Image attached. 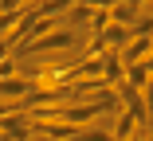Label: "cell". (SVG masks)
<instances>
[{"instance_id": "6da1fadb", "label": "cell", "mask_w": 153, "mask_h": 141, "mask_svg": "<svg viewBox=\"0 0 153 141\" xmlns=\"http://www.w3.org/2000/svg\"><path fill=\"white\" fill-rule=\"evenodd\" d=\"M75 43H79V32H71L67 24H59L55 32H47V35H39V39L20 43V55H51V51H71Z\"/></svg>"}, {"instance_id": "30bf717a", "label": "cell", "mask_w": 153, "mask_h": 141, "mask_svg": "<svg viewBox=\"0 0 153 141\" xmlns=\"http://www.w3.org/2000/svg\"><path fill=\"white\" fill-rule=\"evenodd\" d=\"M130 141H149V137H145V133H141V129H137V133H134V137H130Z\"/></svg>"}, {"instance_id": "5b68a950", "label": "cell", "mask_w": 153, "mask_h": 141, "mask_svg": "<svg viewBox=\"0 0 153 141\" xmlns=\"http://www.w3.org/2000/svg\"><path fill=\"white\" fill-rule=\"evenodd\" d=\"M98 39L106 43V51H122V47L130 43V27H118V24H110V27H106V32H102Z\"/></svg>"}, {"instance_id": "ba28073f", "label": "cell", "mask_w": 153, "mask_h": 141, "mask_svg": "<svg viewBox=\"0 0 153 141\" xmlns=\"http://www.w3.org/2000/svg\"><path fill=\"white\" fill-rule=\"evenodd\" d=\"M75 141H114V133L110 129H98V125H82L75 133Z\"/></svg>"}, {"instance_id": "7a4b0ae2", "label": "cell", "mask_w": 153, "mask_h": 141, "mask_svg": "<svg viewBox=\"0 0 153 141\" xmlns=\"http://www.w3.org/2000/svg\"><path fill=\"white\" fill-rule=\"evenodd\" d=\"M32 118L24 114V110H16V114H4L0 118V141H32Z\"/></svg>"}, {"instance_id": "9c48e42d", "label": "cell", "mask_w": 153, "mask_h": 141, "mask_svg": "<svg viewBox=\"0 0 153 141\" xmlns=\"http://www.w3.org/2000/svg\"><path fill=\"white\" fill-rule=\"evenodd\" d=\"M141 102H145V118L153 122V78H149V86L141 90Z\"/></svg>"}, {"instance_id": "3957f363", "label": "cell", "mask_w": 153, "mask_h": 141, "mask_svg": "<svg viewBox=\"0 0 153 141\" xmlns=\"http://www.w3.org/2000/svg\"><path fill=\"white\" fill-rule=\"evenodd\" d=\"M153 55V35H130V43L118 51V59L126 63V67H137V63H145Z\"/></svg>"}, {"instance_id": "52a82bcc", "label": "cell", "mask_w": 153, "mask_h": 141, "mask_svg": "<svg viewBox=\"0 0 153 141\" xmlns=\"http://www.w3.org/2000/svg\"><path fill=\"white\" fill-rule=\"evenodd\" d=\"M149 78H153V75L145 71V63H137V67H126V78H122V82H130L134 90H145V86H149Z\"/></svg>"}, {"instance_id": "277c9868", "label": "cell", "mask_w": 153, "mask_h": 141, "mask_svg": "<svg viewBox=\"0 0 153 141\" xmlns=\"http://www.w3.org/2000/svg\"><path fill=\"white\" fill-rule=\"evenodd\" d=\"M122 78H126V63L118 59V51H106L102 55V82L106 86H118Z\"/></svg>"}, {"instance_id": "8992f818", "label": "cell", "mask_w": 153, "mask_h": 141, "mask_svg": "<svg viewBox=\"0 0 153 141\" xmlns=\"http://www.w3.org/2000/svg\"><path fill=\"white\" fill-rule=\"evenodd\" d=\"M110 133H114V141H130V137L137 133V122L126 114V110H118V114H114V129H110Z\"/></svg>"}]
</instances>
